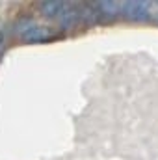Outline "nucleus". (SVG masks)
<instances>
[{
  "label": "nucleus",
  "mask_w": 158,
  "mask_h": 160,
  "mask_svg": "<svg viewBox=\"0 0 158 160\" xmlns=\"http://www.w3.org/2000/svg\"><path fill=\"white\" fill-rule=\"evenodd\" d=\"M123 15L130 21L143 22L149 19V2H141V0L123 2Z\"/></svg>",
  "instance_id": "obj_1"
},
{
  "label": "nucleus",
  "mask_w": 158,
  "mask_h": 160,
  "mask_svg": "<svg viewBox=\"0 0 158 160\" xmlns=\"http://www.w3.org/2000/svg\"><path fill=\"white\" fill-rule=\"evenodd\" d=\"M21 38H22L24 43H30V45H34V43H45V41L52 39V30H50L48 26L36 24V26H32L30 30H26Z\"/></svg>",
  "instance_id": "obj_2"
},
{
  "label": "nucleus",
  "mask_w": 158,
  "mask_h": 160,
  "mask_svg": "<svg viewBox=\"0 0 158 160\" xmlns=\"http://www.w3.org/2000/svg\"><path fill=\"white\" fill-rule=\"evenodd\" d=\"M58 21H60V26H62L63 30L77 26L78 22H82V8L69 4V6L65 8V11L58 17Z\"/></svg>",
  "instance_id": "obj_3"
},
{
  "label": "nucleus",
  "mask_w": 158,
  "mask_h": 160,
  "mask_svg": "<svg viewBox=\"0 0 158 160\" xmlns=\"http://www.w3.org/2000/svg\"><path fill=\"white\" fill-rule=\"evenodd\" d=\"M67 6H69V4H67V2H62V0H45V2L39 4V11L45 17L54 19V17H60V15L65 11Z\"/></svg>",
  "instance_id": "obj_4"
},
{
  "label": "nucleus",
  "mask_w": 158,
  "mask_h": 160,
  "mask_svg": "<svg viewBox=\"0 0 158 160\" xmlns=\"http://www.w3.org/2000/svg\"><path fill=\"white\" fill-rule=\"evenodd\" d=\"M97 9L101 11V15L108 17V19H114L123 13V2H114V0H101L95 4Z\"/></svg>",
  "instance_id": "obj_5"
},
{
  "label": "nucleus",
  "mask_w": 158,
  "mask_h": 160,
  "mask_svg": "<svg viewBox=\"0 0 158 160\" xmlns=\"http://www.w3.org/2000/svg\"><path fill=\"white\" fill-rule=\"evenodd\" d=\"M36 24H37V22H34V21H30V19H28V21H21V22H17L15 32H17L19 36H22L26 30H30V28H32V26H36Z\"/></svg>",
  "instance_id": "obj_6"
},
{
  "label": "nucleus",
  "mask_w": 158,
  "mask_h": 160,
  "mask_svg": "<svg viewBox=\"0 0 158 160\" xmlns=\"http://www.w3.org/2000/svg\"><path fill=\"white\" fill-rule=\"evenodd\" d=\"M0 43H2V36H0Z\"/></svg>",
  "instance_id": "obj_7"
}]
</instances>
